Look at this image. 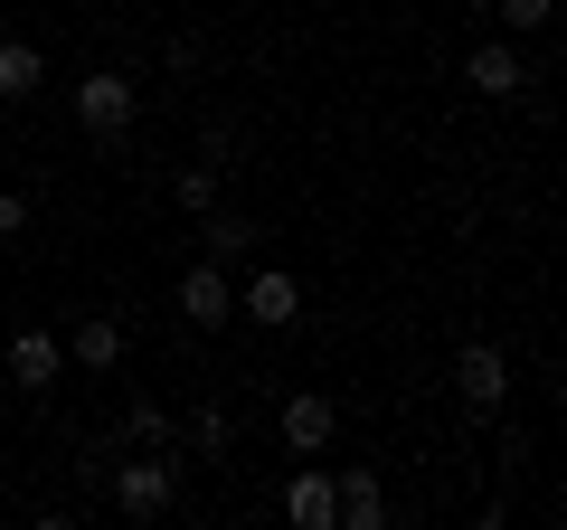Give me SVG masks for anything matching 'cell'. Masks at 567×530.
<instances>
[{
    "mask_svg": "<svg viewBox=\"0 0 567 530\" xmlns=\"http://www.w3.org/2000/svg\"><path fill=\"white\" fill-rule=\"evenodd\" d=\"M114 502H123V511H133V521H162V511H171V502H181V473H171V465H162V455L142 446V465H123V473H114Z\"/></svg>",
    "mask_w": 567,
    "mask_h": 530,
    "instance_id": "cell-1",
    "label": "cell"
},
{
    "mask_svg": "<svg viewBox=\"0 0 567 530\" xmlns=\"http://www.w3.org/2000/svg\"><path fill=\"white\" fill-rule=\"evenodd\" d=\"M454 398H464V408H502L511 398V360L492 342H464L454 350Z\"/></svg>",
    "mask_w": 567,
    "mask_h": 530,
    "instance_id": "cell-2",
    "label": "cell"
},
{
    "mask_svg": "<svg viewBox=\"0 0 567 530\" xmlns=\"http://www.w3.org/2000/svg\"><path fill=\"white\" fill-rule=\"evenodd\" d=\"M76 123H85V133H104V143H114L123 123H133V77H114V67H95V77L76 85Z\"/></svg>",
    "mask_w": 567,
    "mask_h": 530,
    "instance_id": "cell-3",
    "label": "cell"
},
{
    "mask_svg": "<svg viewBox=\"0 0 567 530\" xmlns=\"http://www.w3.org/2000/svg\"><path fill=\"white\" fill-rule=\"evenodd\" d=\"M181 313H189V323H199V332L237 323V285H227V275H218V256H199V265H189V275H181Z\"/></svg>",
    "mask_w": 567,
    "mask_h": 530,
    "instance_id": "cell-4",
    "label": "cell"
},
{
    "mask_svg": "<svg viewBox=\"0 0 567 530\" xmlns=\"http://www.w3.org/2000/svg\"><path fill=\"white\" fill-rule=\"evenodd\" d=\"M331 436H341V408H331L322 388H293V398H284V446H293V455H322Z\"/></svg>",
    "mask_w": 567,
    "mask_h": 530,
    "instance_id": "cell-5",
    "label": "cell"
},
{
    "mask_svg": "<svg viewBox=\"0 0 567 530\" xmlns=\"http://www.w3.org/2000/svg\"><path fill=\"white\" fill-rule=\"evenodd\" d=\"M246 323H265V332H293V323H303V285H293V275H284V265H265V275H256V285H246Z\"/></svg>",
    "mask_w": 567,
    "mask_h": 530,
    "instance_id": "cell-6",
    "label": "cell"
},
{
    "mask_svg": "<svg viewBox=\"0 0 567 530\" xmlns=\"http://www.w3.org/2000/svg\"><path fill=\"white\" fill-rule=\"evenodd\" d=\"M284 521H293V530H331V521H341V502H331V473H322V465H303L293 483H284Z\"/></svg>",
    "mask_w": 567,
    "mask_h": 530,
    "instance_id": "cell-7",
    "label": "cell"
},
{
    "mask_svg": "<svg viewBox=\"0 0 567 530\" xmlns=\"http://www.w3.org/2000/svg\"><path fill=\"white\" fill-rule=\"evenodd\" d=\"M464 77H473V95H520V85H529V58H520V48H473Z\"/></svg>",
    "mask_w": 567,
    "mask_h": 530,
    "instance_id": "cell-8",
    "label": "cell"
},
{
    "mask_svg": "<svg viewBox=\"0 0 567 530\" xmlns=\"http://www.w3.org/2000/svg\"><path fill=\"white\" fill-rule=\"evenodd\" d=\"M331 502H341L350 530H379V521H388V492H379V473H369V465H350L341 483H331Z\"/></svg>",
    "mask_w": 567,
    "mask_h": 530,
    "instance_id": "cell-9",
    "label": "cell"
},
{
    "mask_svg": "<svg viewBox=\"0 0 567 530\" xmlns=\"http://www.w3.org/2000/svg\"><path fill=\"white\" fill-rule=\"evenodd\" d=\"M10 379L20 388H58V332H20V342H10Z\"/></svg>",
    "mask_w": 567,
    "mask_h": 530,
    "instance_id": "cell-10",
    "label": "cell"
},
{
    "mask_svg": "<svg viewBox=\"0 0 567 530\" xmlns=\"http://www.w3.org/2000/svg\"><path fill=\"white\" fill-rule=\"evenodd\" d=\"M66 350H76V369H114L123 360V323H114V313H85Z\"/></svg>",
    "mask_w": 567,
    "mask_h": 530,
    "instance_id": "cell-11",
    "label": "cell"
},
{
    "mask_svg": "<svg viewBox=\"0 0 567 530\" xmlns=\"http://www.w3.org/2000/svg\"><path fill=\"white\" fill-rule=\"evenodd\" d=\"M39 77H48V58L29 39H0V104H20V95H39Z\"/></svg>",
    "mask_w": 567,
    "mask_h": 530,
    "instance_id": "cell-12",
    "label": "cell"
},
{
    "mask_svg": "<svg viewBox=\"0 0 567 530\" xmlns=\"http://www.w3.org/2000/svg\"><path fill=\"white\" fill-rule=\"evenodd\" d=\"M171 200H181V208H199V218H208V208H218V162H189L181 181H171Z\"/></svg>",
    "mask_w": 567,
    "mask_h": 530,
    "instance_id": "cell-13",
    "label": "cell"
},
{
    "mask_svg": "<svg viewBox=\"0 0 567 530\" xmlns=\"http://www.w3.org/2000/svg\"><path fill=\"white\" fill-rule=\"evenodd\" d=\"M246 246H256V227L227 218V208H208V256H246Z\"/></svg>",
    "mask_w": 567,
    "mask_h": 530,
    "instance_id": "cell-14",
    "label": "cell"
},
{
    "mask_svg": "<svg viewBox=\"0 0 567 530\" xmlns=\"http://www.w3.org/2000/svg\"><path fill=\"white\" fill-rule=\"evenodd\" d=\"M123 436H133V446H171V417L152 408V398H133V417H123Z\"/></svg>",
    "mask_w": 567,
    "mask_h": 530,
    "instance_id": "cell-15",
    "label": "cell"
},
{
    "mask_svg": "<svg viewBox=\"0 0 567 530\" xmlns=\"http://www.w3.org/2000/svg\"><path fill=\"white\" fill-rule=\"evenodd\" d=\"M189 436H199L208 455H227V436H237V417H227V408H199V417H189Z\"/></svg>",
    "mask_w": 567,
    "mask_h": 530,
    "instance_id": "cell-16",
    "label": "cell"
},
{
    "mask_svg": "<svg viewBox=\"0 0 567 530\" xmlns=\"http://www.w3.org/2000/svg\"><path fill=\"white\" fill-rule=\"evenodd\" d=\"M492 10H502V20L529 39V29H548V10H558V0H492Z\"/></svg>",
    "mask_w": 567,
    "mask_h": 530,
    "instance_id": "cell-17",
    "label": "cell"
},
{
    "mask_svg": "<svg viewBox=\"0 0 567 530\" xmlns=\"http://www.w3.org/2000/svg\"><path fill=\"white\" fill-rule=\"evenodd\" d=\"M20 227H29V200H20V190H0V246L20 237Z\"/></svg>",
    "mask_w": 567,
    "mask_h": 530,
    "instance_id": "cell-18",
    "label": "cell"
},
{
    "mask_svg": "<svg viewBox=\"0 0 567 530\" xmlns=\"http://www.w3.org/2000/svg\"><path fill=\"white\" fill-rule=\"evenodd\" d=\"M454 10H473V0H454Z\"/></svg>",
    "mask_w": 567,
    "mask_h": 530,
    "instance_id": "cell-19",
    "label": "cell"
}]
</instances>
